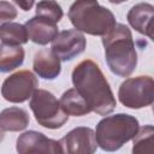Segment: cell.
I'll use <instances>...</instances> for the list:
<instances>
[{"instance_id":"1","label":"cell","mask_w":154,"mask_h":154,"mask_svg":"<svg viewBox=\"0 0 154 154\" xmlns=\"http://www.w3.org/2000/svg\"><path fill=\"white\" fill-rule=\"evenodd\" d=\"M73 87L87 100L91 111L99 116H108L117 106L112 89L100 70L99 65L85 59L75 66L72 71Z\"/></svg>"},{"instance_id":"2","label":"cell","mask_w":154,"mask_h":154,"mask_svg":"<svg viewBox=\"0 0 154 154\" xmlns=\"http://www.w3.org/2000/svg\"><path fill=\"white\" fill-rule=\"evenodd\" d=\"M105 59L109 70L119 77H129L137 66V53L130 29L120 23L102 36Z\"/></svg>"},{"instance_id":"3","label":"cell","mask_w":154,"mask_h":154,"mask_svg":"<svg viewBox=\"0 0 154 154\" xmlns=\"http://www.w3.org/2000/svg\"><path fill=\"white\" fill-rule=\"evenodd\" d=\"M67 16L75 29L93 36H103L117 24L112 11L101 6L97 0H76Z\"/></svg>"},{"instance_id":"4","label":"cell","mask_w":154,"mask_h":154,"mask_svg":"<svg viewBox=\"0 0 154 154\" xmlns=\"http://www.w3.org/2000/svg\"><path fill=\"white\" fill-rule=\"evenodd\" d=\"M140 129L138 120L126 113H117L102 118L95 130L99 147L106 152H116L132 140Z\"/></svg>"},{"instance_id":"5","label":"cell","mask_w":154,"mask_h":154,"mask_svg":"<svg viewBox=\"0 0 154 154\" xmlns=\"http://www.w3.org/2000/svg\"><path fill=\"white\" fill-rule=\"evenodd\" d=\"M29 106L38 125L46 129H59L69 120V116L63 109L60 100L48 90L36 89L30 97Z\"/></svg>"},{"instance_id":"6","label":"cell","mask_w":154,"mask_h":154,"mask_svg":"<svg viewBox=\"0 0 154 154\" xmlns=\"http://www.w3.org/2000/svg\"><path fill=\"white\" fill-rule=\"evenodd\" d=\"M118 99L123 106L140 109L154 102V78L137 76L125 79L118 89Z\"/></svg>"},{"instance_id":"7","label":"cell","mask_w":154,"mask_h":154,"mask_svg":"<svg viewBox=\"0 0 154 154\" xmlns=\"http://www.w3.org/2000/svg\"><path fill=\"white\" fill-rule=\"evenodd\" d=\"M38 87L36 76L29 70H20L10 75L2 83V97L13 103H22L32 96Z\"/></svg>"},{"instance_id":"8","label":"cell","mask_w":154,"mask_h":154,"mask_svg":"<svg viewBox=\"0 0 154 154\" xmlns=\"http://www.w3.org/2000/svg\"><path fill=\"white\" fill-rule=\"evenodd\" d=\"M87 40L82 31L69 29L60 31L52 41V49L63 61H69L82 54L85 49Z\"/></svg>"},{"instance_id":"9","label":"cell","mask_w":154,"mask_h":154,"mask_svg":"<svg viewBox=\"0 0 154 154\" xmlns=\"http://www.w3.org/2000/svg\"><path fill=\"white\" fill-rule=\"evenodd\" d=\"M64 153L69 154H93L97 149L95 131L87 126H77L69 131L61 140Z\"/></svg>"},{"instance_id":"10","label":"cell","mask_w":154,"mask_h":154,"mask_svg":"<svg viewBox=\"0 0 154 154\" xmlns=\"http://www.w3.org/2000/svg\"><path fill=\"white\" fill-rule=\"evenodd\" d=\"M16 149L19 154L31 153H64L60 141L46 137L42 132L29 130L19 135L17 138Z\"/></svg>"},{"instance_id":"11","label":"cell","mask_w":154,"mask_h":154,"mask_svg":"<svg viewBox=\"0 0 154 154\" xmlns=\"http://www.w3.org/2000/svg\"><path fill=\"white\" fill-rule=\"evenodd\" d=\"M32 69L35 73L43 79H55L61 72L60 58L52 48H42L34 57Z\"/></svg>"},{"instance_id":"12","label":"cell","mask_w":154,"mask_h":154,"mask_svg":"<svg viewBox=\"0 0 154 154\" xmlns=\"http://www.w3.org/2000/svg\"><path fill=\"white\" fill-rule=\"evenodd\" d=\"M24 25L26 26L29 40L41 46L52 42L55 38V36L59 34L57 23L40 16H35L30 18L29 20H26Z\"/></svg>"},{"instance_id":"13","label":"cell","mask_w":154,"mask_h":154,"mask_svg":"<svg viewBox=\"0 0 154 154\" xmlns=\"http://www.w3.org/2000/svg\"><path fill=\"white\" fill-rule=\"evenodd\" d=\"M30 123L28 112L20 107H8L1 111L0 114V129L1 132L22 131L26 129Z\"/></svg>"},{"instance_id":"14","label":"cell","mask_w":154,"mask_h":154,"mask_svg":"<svg viewBox=\"0 0 154 154\" xmlns=\"http://www.w3.org/2000/svg\"><path fill=\"white\" fill-rule=\"evenodd\" d=\"M60 103L67 116L82 117V116H87L90 112H93L87 100L81 95V93L76 88L67 89L61 95Z\"/></svg>"},{"instance_id":"15","label":"cell","mask_w":154,"mask_h":154,"mask_svg":"<svg viewBox=\"0 0 154 154\" xmlns=\"http://www.w3.org/2000/svg\"><path fill=\"white\" fill-rule=\"evenodd\" d=\"M154 16V6L148 2H140L134 5L126 16V19L131 28H134L141 35L146 34V28Z\"/></svg>"},{"instance_id":"16","label":"cell","mask_w":154,"mask_h":154,"mask_svg":"<svg viewBox=\"0 0 154 154\" xmlns=\"http://www.w3.org/2000/svg\"><path fill=\"white\" fill-rule=\"evenodd\" d=\"M0 38L1 45L8 46H20L28 42L29 34L25 25L19 23H5L0 26Z\"/></svg>"},{"instance_id":"17","label":"cell","mask_w":154,"mask_h":154,"mask_svg":"<svg viewBox=\"0 0 154 154\" xmlns=\"http://www.w3.org/2000/svg\"><path fill=\"white\" fill-rule=\"evenodd\" d=\"M24 49L20 46L1 45L0 48V71L2 73L13 71L24 61Z\"/></svg>"},{"instance_id":"18","label":"cell","mask_w":154,"mask_h":154,"mask_svg":"<svg viewBox=\"0 0 154 154\" xmlns=\"http://www.w3.org/2000/svg\"><path fill=\"white\" fill-rule=\"evenodd\" d=\"M132 153L134 154H154V126L144 125L138 129L137 134L132 138Z\"/></svg>"},{"instance_id":"19","label":"cell","mask_w":154,"mask_h":154,"mask_svg":"<svg viewBox=\"0 0 154 154\" xmlns=\"http://www.w3.org/2000/svg\"><path fill=\"white\" fill-rule=\"evenodd\" d=\"M36 16L45 17L54 23H59L64 16L61 6L54 0H41L36 5Z\"/></svg>"},{"instance_id":"20","label":"cell","mask_w":154,"mask_h":154,"mask_svg":"<svg viewBox=\"0 0 154 154\" xmlns=\"http://www.w3.org/2000/svg\"><path fill=\"white\" fill-rule=\"evenodd\" d=\"M16 17H17L16 7L7 1H1L0 2V24L8 23Z\"/></svg>"},{"instance_id":"21","label":"cell","mask_w":154,"mask_h":154,"mask_svg":"<svg viewBox=\"0 0 154 154\" xmlns=\"http://www.w3.org/2000/svg\"><path fill=\"white\" fill-rule=\"evenodd\" d=\"M23 11H29L34 6L35 0H13Z\"/></svg>"},{"instance_id":"22","label":"cell","mask_w":154,"mask_h":154,"mask_svg":"<svg viewBox=\"0 0 154 154\" xmlns=\"http://www.w3.org/2000/svg\"><path fill=\"white\" fill-rule=\"evenodd\" d=\"M146 36H148L153 42H154V16L152 17V19L149 20L147 28H146Z\"/></svg>"},{"instance_id":"23","label":"cell","mask_w":154,"mask_h":154,"mask_svg":"<svg viewBox=\"0 0 154 154\" xmlns=\"http://www.w3.org/2000/svg\"><path fill=\"white\" fill-rule=\"evenodd\" d=\"M111 4H114V5H118V4H122L124 1H128V0H108Z\"/></svg>"},{"instance_id":"24","label":"cell","mask_w":154,"mask_h":154,"mask_svg":"<svg viewBox=\"0 0 154 154\" xmlns=\"http://www.w3.org/2000/svg\"><path fill=\"white\" fill-rule=\"evenodd\" d=\"M152 109H153V113H154V102H153V106H152Z\"/></svg>"}]
</instances>
